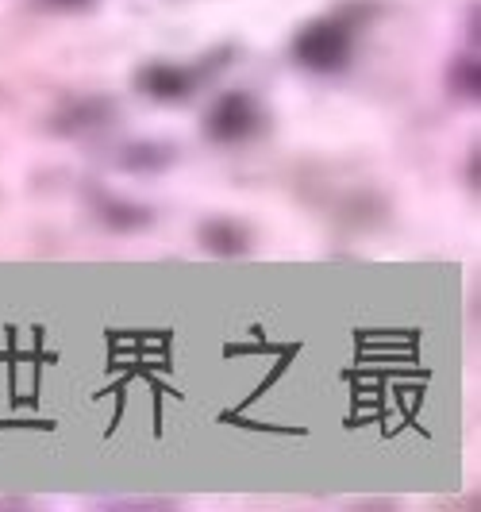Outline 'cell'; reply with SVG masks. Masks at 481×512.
I'll return each instance as SVG.
<instances>
[{
  "label": "cell",
  "mask_w": 481,
  "mask_h": 512,
  "mask_svg": "<svg viewBox=\"0 0 481 512\" xmlns=\"http://www.w3.org/2000/svg\"><path fill=\"white\" fill-rule=\"evenodd\" d=\"M293 54H297V62L308 66V70L335 74V70H343V66L351 62V31L343 24H331V20L308 24L301 35H297Z\"/></svg>",
  "instance_id": "1"
},
{
  "label": "cell",
  "mask_w": 481,
  "mask_h": 512,
  "mask_svg": "<svg viewBox=\"0 0 481 512\" xmlns=\"http://www.w3.org/2000/svg\"><path fill=\"white\" fill-rule=\"evenodd\" d=\"M258 131V108L247 93H228L208 112V135L216 143H243Z\"/></svg>",
  "instance_id": "2"
},
{
  "label": "cell",
  "mask_w": 481,
  "mask_h": 512,
  "mask_svg": "<svg viewBox=\"0 0 481 512\" xmlns=\"http://www.w3.org/2000/svg\"><path fill=\"white\" fill-rule=\"evenodd\" d=\"M197 70H181V66H151L143 74V85L154 97H185L197 85Z\"/></svg>",
  "instance_id": "3"
}]
</instances>
